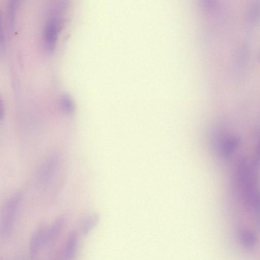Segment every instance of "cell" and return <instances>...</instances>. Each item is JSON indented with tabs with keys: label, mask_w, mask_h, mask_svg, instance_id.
I'll list each match as a JSON object with an SVG mask.
<instances>
[{
	"label": "cell",
	"mask_w": 260,
	"mask_h": 260,
	"mask_svg": "<svg viewBox=\"0 0 260 260\" xmlns=\"http://www.w3.org/2000/svg\"><path fill=\"white\" fill-rule=\"evenodd\" d=\"M21 198L20 193H15L5 202L3 207L1 231L5 238L8 237L11 234Z\"/></svg>",
	"instance_id": "6da1fadb"
},
{
	"label": "cell",
	"mask_w": 260,
	"mask_h": 260,
	"mask_svg": "<svg viewBox=\"0 0 260 260\" xmlns=\"http://www.w3.org/2000/svg\"><path fill=\"white\" fill-rule=\"evenodd\" d=\"M47 230L46 225L41 224L32 233L29 245V255L30 260L35 259L40 247L44 244Z\"/></svg>",
	"instance_id": "7a4b0ae2"
},
{
	"label": "cell",
	"mask_w": 260,
	"mask_h": 260,
	"mask_svg": "<svg viewBox=\"0 0 260 260\" xmlns=\"http://www.w3.org/2000/svg\"><path fill=\"white\" fill-rule=\"evenodd\" d=\"M54 17L49 19L44 31V42L45 48L51 51L54 48L58 31V22Z\"/></svg>",
	"instance_id": "3957f363"
},
{
	"label": "cell",
	"mask_w": 260,
	"mask_h": 260,
	"mask_svg": "<svg viewBox=\"0 0 260 260\" xmlns=\"http://www.w3.org/2000/svg\"><path fill=\"white\" fill-rule=\"evenodd\" d=\"M238 238L240 243L247 250L254 248L257 242V236L250 229L242 228L238 231Z\"/></svg>",
	"instance_id": "277c9868"
},
{
	"label": "cell",
	"mask_w": 260,
	"mask_h": 260,
	"mask_svg": "<svg viewBox=\"0 0 260 260\" xmlns=\"http://www.w3.org/2000/svg\"><path fill=\"white\" fill-rule=\"evenodd\" d=\"M78 236L76 231H71L66 239L63 254V260H72L76 254Z\"/></svg>",
	"instance_id": "5b68a950"
},
{
	"label": "cell",
	"mask_w": 260,
	"mask_h": 260,
	"mask_svg": "<svg viewBox=\"0 0 260 260\" xmlns=\"http://www.w3.org/2000/svg\"><path fill=\"white\" fill-rule=\"evenodd\" d=\"M65 221L66 218L63 215L57 217L54 220L50 228L47 229L44 240V244L49 243L55 239L62 229Z\"/></svg>",
	"instance_id": "8992f818"
},
{
	"label": "cell",
	"mask_w": 260,
	"mask_h": 260,
	"mask_svg": "<svg viewBox=\"0 0 260 260\" xmlns=\"http://www.w3.org/2000/svg\"><path fill=\"white\" fill-rule=\"evenodd\" d=\"M100 219L98 213H91L86 216L81 222L80 231L83 235H88L98 224Z\"/></svg>",
	"instance_id": "52a82bcc"
},
{
	"label": "cell",
	"mask_w": 260,
	"mask_h": 260,
	"mask_svg": "<svg viewBox=\"0 0 260 260\" xmlns=\"http://www.w3.org/2000/svg\"><path fill=\"white\" fill-rule=\"evenodd\" d=\"M239 140L238 137H230L225 140L221 146V151L224 156L231 155L238 146Z\"/></svg>",
	"instance_id": "ba28073f"
},
{
	"label": "cell",
	"mask_w": 260,
	"mask_h": 260,
	"mask_svg": "<svg viewBox=\"0 0 260 260\" xmlns=\"http://www.w3.org/2000/svg\"><path fill=\"white\" fill-rule=\"evenodd\" d=\"M62 110L68 114H71L75 111V105L71 98L68 95H63L60 102Z\"/></svg>",
	"instance_id": "9c48e42d"
},
{
	"label": "cell",
	"mask_w": 260,
	"mask_h": 260,
	"mask_svg": "<svg viewBox=\"0 0 260 260\" xmlns=\"http://www.w3.org/2000/svg\"><path fill=\"white\" fill-rule=\"evenodd\" d=\"M260 17V3L258 2L252 5L248 12V20L254 21Z\"/></svg>",
	"instance_id": "30bf717a"
},
{
	"label": "cell",
	"mask_w": 260,
	"mask_h": 260,
	"mask_svg": "<svg viewBox=\"0 0 260 260\" xmlns=\"http://www.w3.org/2000/svg\"><path fill=\"white\" fill-rule=\"evenodd\" d=\"M260 162V136L257 146L256 155L255 162L256 164L258 165Z\"/></svg>",
	"instance_id": "8fae6325"
},
{
	"label": "cell",
	"mask_w": 260,
	"mask_h": 260,
	"mask_svg": "<svg viewBox=\"0 0 260 260\" xmlns=\"http://www.w3.org/2000/svg\"><path fill=\"white\" fill-rule=\"evenodd\" d=\"M257 224L260 226V211L258 212V215L257 217Z\"/></svg>",
	"instance_id": "7c38bea8"
}]
</instances>
